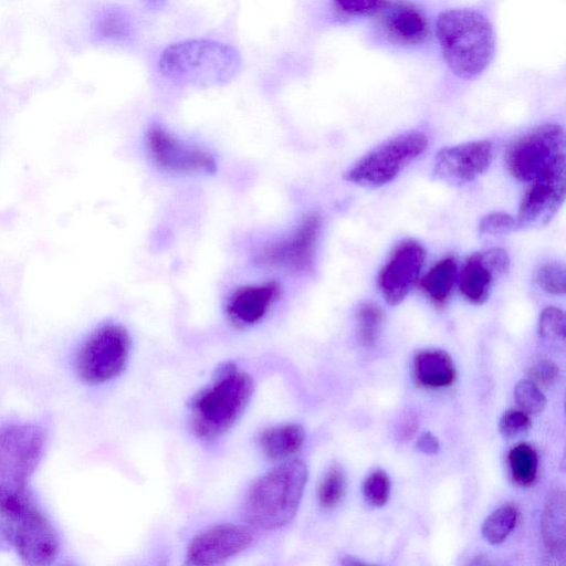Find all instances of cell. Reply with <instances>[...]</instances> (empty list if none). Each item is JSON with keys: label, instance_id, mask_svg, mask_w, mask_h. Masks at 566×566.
I'll list each match as a JSON object with an SVG mask.
<instances>
[{"label": "cell", "instance_id": "11", "mask_svg": "<svg viewBox=\"0 0 566 566\" xmlns=\"http://www.w3.org/2000/svg\"><path fill=\"white\" fill-rule=\"evenodd\" d=\"M252 527L242 524H218L198 533L186 553L188 565L221 564L245 551L253 542Z\"/></svg>", "mask_w": 566, "mask_h": 566}, {"label": "cell", "instance_id": "21", "mask_svg": "<svg viewBox=\"0 0 566 566\" xmlns=\"http://www.w3.org/2000/svg\"><path fill=\"white\" fill-rule=\"evenodd\" d=\"M542 535L546 551L557 557L565 555V496L556 490L549 493L542 515Z\"/></svg>", "mask_w": 566, "mask_h": 566}, {"label": "cell", "instance_id": "37", "mask_svg": "<svg viewBox=\"0 0 566 566\" xmlns=\"http://www.w3.org/2000/svg\"><path fill=\"white\" fill-rule=\"evenodd\" d=\"M418 429L417 418L412 416L405 417L398 427V438L400 440H409Z\"/></svg>", "mask_w": 566, "mask_h": 566}, {"label": "cell", "instance_id": "15", "mask_svg": "<svg viewBox=\"0 0 566 566\" xmlns=\"http://www.w3.org/2000/svg\"><path fill=\"white\" fill-rule=\"evenodd\" d=\"M374 15L382 35L392 43L417 45L429 36L426 13L409 0H382Z\"/></svg>", "mask_w": 566, "mask_h": 566}, {"label": "cell", "instance_id": "34", "mask_svg": "<svg viewBox=\"0 0 566 566\" xmlns=\"http://www.w3.org/2000/svg\"><path fill=\"white\" fill-rule=\"evenodd\" d=\"M382 0H332L335 11L346 18L374 14Z\"/></svg>", "mask_w": 566, "mask_h": 566}, {"label": "cell", "instance_id": "7", "mask_svg": "<svg viewBox=\"0 0 566 566\" xmlns=\"http://www.w3.org/2000/svg\"><path fill=\"white\" fill-rule=\"evenodd\" d=\"M428 147V137L417 130L400 134L375 147L356 161L345 179L364 188H379L392 181Z\"/></svg>", "mask_w": 566, "mask_h": 566}, {"label": "cell", "instance_id": "24", "mask_svg": "<svg viewBox=\"0 0 566 566\" xmlns=\"http://www.w3.org/2000/svg\"><path fill=\"white\" fill-rule=\"evenodd\" d=\"M347 480L344 469L333 464L323 476L317 488V501L322 509L336 507L346 494Z\"/></svg>", "mask_w": 566, "mask_h": 566}, {"label": "cell", "instance_id": "32", "mask_svg": "<svg viewBox=\"0 0 566 566\" xmlns=\"http://www.w3.org/2000/svg\"><path fill=\"white\" fill-rule=\"evenodd\" d=\"M532 426V420L527 413L521 409L506 410L500 421L499 430L505 438H513L527 431Z\"/></svg>", "mask_w": 566, "mask_h": 566}, {"label": "cell", "instance_id": "6", "mask_svg": "<svg viewBox=\"0 0 566 566\" xmlns=\"http://www.w3.org/2000/svg\"><path fill=\"white\" fill-rule=\"evenodd\" d=\"M505 161L509 172L527 185L566 178L563 127L543 124L532 128L509 147Z\"/></svg>", "mask_w": 566, "mask_h": 566}, {"label": "cell", "instance_id": "12", "mask_svg": "<svg viewBox=\"0 0 566 566\" xmlns=\"http://www.w3.org/2000/svg\"><path fill=\"white\" fill-rule=\"evenodd\" d=\"M147 146L156 165L171 174H209L216 171L212 155L185 144L161 126L155 124L147 132Z\"/></svg>", "mask_w": 566, "mask_h": 566}, {"label": "cell", "instance_id": "14", "mask_svg": "<svg viewBox=\"0 0 566 566\" xmlns=\"http://www.w3.org/2000/svg\"><path fill=\"white\" fill-rule=\"evenodd\" d=\"M426 250L416 240L399 242L378 274V287L389 305H398L419 279Z\"/></svg>", "mask_w": 566, "mask_h": 566}, {"label": "cell", "instance_id": "13", "mask_svg": "<svg viewBox=\"0 0 566 566\" xmlns=\"http://www.w3.org/2000/svg\"><path fill=\"white\" fill-rule=\"evenodd\" d=\"M492 154L493 145L486 139L442 148L434 158L432 176L450 186H463L489 169Z\"/></svg>", "mask_w": 566, "mask_h": 566}, {"label": "cell", "instance_id": "27", "mask_svg": "<svg viewBox=\"0 0 566 566\" xmlns=\"http://www.w3.org/2000/svg\"><path fill=\"white\" fill-rule=\"evenodd\" d=\"M514 398L518 408L528 416L541 413L546 406V397L541 388L530 379L520 380L514 387Z\"/></svg>", "mask_w": 566, "mask_h": 566}, {"label": "cell", "instance_id": "22", "mask_svg": "<svg viewBox=\"0 0 566 566\" xmlns=\"http://www.w3.org/2000/svg\"><path fill=\"white\" fill-rule=\"evenodd\" d=\"M457 276V262L448 256L437 262L420 280V289L439 307L448 302Z\"/></svg>", "mask_w": 566, "mask_h": 566}, {"label": "cell", "instance_id": "18", "mask_svg": "<svg viewBox=\"0 0 566 566\" xmlns=\"http://www.w3.org/2000/svg\"><path fill=\"white\" fill-rule=\"evenodd\" d=\"M280 294L281 285L276 281L237 287L226 301V315L238 327L254 325L266 315Z\"/></svg>", "mask_w": 566, "mask_h": 566}, {"label": "cell", "instance_id": "4", "mask_svg": "<svg viewBox=\"0 0 566 566\" xmlns=\"http://www.w3.org/2000/svg\"><path fill=\"white\" fill-rule=\"evenodd\" d=\"M46 433L35 423L0 430V515L8 517L33 500L29 486L43 455Z\"/></svg>", "mask_w": 566, "mask_h": 566}, {"label": "cell", "instance_id": "35", "mask_svg": "<svg viewBox=\"0 0 566 566\" xmlns=\"http://www.w3.org/2000/svg\"><path fill=\"white\" fill-rule=\"evenodd\" d=\"M417 448L426 454H436L439 451V441L430 431L421 433L417 439Z\"/></svg>", "mask_w": 566, "mask_h": 566}, {"label": "cell", "instance_id": "1", "mask_svg": "<svg viewBox=\"0 0 566 566\" xmlns=\"http://www.w3.org/2000/svg\"><path fill=\"white\" fill-rule=\"evenodd\" d=\"M307 476V465L301 459L285 460L261 475L242 503L247 525L273 531L290 523L300 507Z\"/></svg>", "mask_w": 566, "mask_h": 566}, {"label": "cell", "instance_id": "9", "mask_svg": "<svg viewBox=\"0 0 566 566\" xmlns=\"http://www.w3.org/2000/svg\"><path fill=\"white\" fill-rule=\"evenodd\" d=\"M13 549L30 566H46L55 562L60 553L59 535L40 509L32 501L9 517Z\"/></svg>", "mask_w": 566, "mask_h": 566}, {"label": "cell", "instance_id": "25", "mask_svg": "<svg viewBox=\"0 0 566 566\" xmlns=\"http://www.w3.org/2000/svg\"><path fill=\"white\" fill-rule=\"evenodd\" d=\"M517 511L514 506H501L483 522L482 535L492 545L503 543L516 525Z\"/></svg>", "mask_w": 566, "mask_h": 566}, {"label": "cell", "instance_id": "17", "mask_svg": "<svg viewBox=\"0 0 566 566\" xmlns=\"http://www.w3.org/2000/svg\"><path fill=\"white\" fill-rule=\"evenodd\" d=\"M565 193L566 178L528 184L517 211V229L547 224L563 206Z\"/></svg>", "mask_w": 566, "mask_h": 566}, {"label": "cell", "instance_id": "29", "mask_svg": "<svg viewBox=\"0 0 566 566\" xmlns=\"http://www.w3.org/2000/svg\"><path fill=\"white\" fill-rule=\"evenodd\" d=\"M366 501L376 507L386 504L390 495V479L382 470L370 473L363 486Z\"/></svg>", "mask_w": 566, "mask_h": 566}, {"label": "cell", "instance_id": "20", "mask_svg": "<svg viewBox=\"0 0 566 566\" xmlns=\"http://www.w3.org/2000/svg\"><path fill=\"white\" fill-rule=\"evenodd\" d=\"M305 430L298 423H283L263 430L259 446L263 455L270 461H285L303 446Z\"/></svg>", "mask_w": 566, "mask_h": 566}, {"label": "cell", "instance_id": "26", "mask_svg": "<svg viewBox=\"0 0 566 566\" xmlns=\"http://www.w3.org/2000/svg\"><path fill=\"white\" fill-rule=\"evenodd\" d=\"M357 337L363 346H371L379 336L384 313L375 303H364L356 312Z\"/></svg>", "mask_w": 566, "mask_h": 566}, {"label": "cell", "instance_id": "3", "mask_svg": "<svg viewBox=\"0 0 566 566\" xmlns=\"http://www.w3.org/2000/svg\"><path fill=\"white\" fill-rule=\"evenodd\" d=\"M254 384L250 375L234 364H224L213 381L196 394L190 402V427L205 441L229 431L251 400Z\"/></svg>", "mask_w": 566, "mask_h": 566}, {"label": "cell", "instance_id": "2", "mask_svg": "<svg viewBox=\"0 0 566 566\" xmlns=\"http://www.w3.org/2000/svg\"><path fill=\"white\" fill-rule=\"evenodd\" d=\"M436 33L446 64L461 78L479 76L494 56L492 25L478 11L454 9L442 12L437 20Z\"/></svg>", "mask_w": 566, "mask_h": 566}, {"label": "cell", "instance_id": "31", "mask_svg": "<svg viewBox=\"0 0 566 566\" xmlns=\"http://www.w3.org/2000/svg\"><path fill=\"white\" fill-rule=\"evenodd\" d=\"M517 230L516 219L506 212L485 214L479 223V232L484 235L505 234Z\"/></svg>", "mask_w": 566, "mask_h": 566}, {"label": "cell", "instance_id": "19", "mask_svg": "<svg viewBox=\"0 0 566 566\" xmlns=\"http://www.w3.org/2000/svg\"><path fill=\"white\" fill-rule=\"evenodd\" d=\"M413 373L418 384L427 388L452 385L457 369L451 356L442 349H423L415 355Z\"/></svg>", "mask_w": 566, "mask_h": 566}, {"label": "cell", "instance_id": "30", "mask_svg": "<svg viewBox=\"0 0 566 566\" xmlns=\"http://www.w3.org/2000/svg\"><path fill=\"white\" fill-rule=\"evenodd\" d=\"M538 334L548 340H563L565 338V316L563 311L555 306L545 307L539 316Z\"/></svg>", "mask_w": 566, "mask_h": 566}, {"label": "cell", "instance_id": "38", "mask_svg": "<svg viewBox=\"0 0 566 566\" xmlns=\"http://www.w3.org/2000/svg\"><path fill=\"white\" fill-rule=\"evenodd\" d=\"M143 4L151 11L161 10L166 6L167 0H140Z\"/></svg>", "mask_w": 566, "mask_h": 566}, {"label": "cell", "instance_id": "16", "mask_svg": "<svg viewBox=\"0 0 566 566\" xmlns=\"http://www.w3.org/2000/svg\"><path fill=\"white\" fill-rule=\"evenodd\" d=\"M509 265L510 258L501 248L471 254L461 273L462 296L475 305L484 303L490 296L493 283L507 272Z\"/></svg>", "mask_w": 566, "mask_h": 566}, {"label": "cell", "instance_id": "10", "mask_svg": "<svg viewBox=\"0 0 566 566\" xmlns=\"http://www.w3.org/2000/svg\"><path fill=\"white\" fill-rule=\"evenodd\" d=\"M321 230V216L308 213L287 235L265 245L256 262L266 268L305 273L313 266Z\"/></svg>", "mask_w": 566, "mask_h": 566}, {"label": "cell", "instance_id": "5", "mask_svg": "<svg viewBox=\"0 0 566 566\" xmlns=\"http://www.w3.org/2000/svg\"><path fill=\"white\" fill-rule=\"evenodd\" d=\"M160 73L175 82L213 86L231 81L241 69L239 51L226 43L192 39L168 45L159 56Z\"/></svg>", "mask_w": 566, "mask_h": 566}, {"label": "cell", "instance_id": "33", "mask_svg": "<svg viewBox=\"0 0 566 566\" xmlns=\"http://www.w3.org/2000/svg\"><path fill=\"white\" fill-rule=\"evenodd\" d=\"M530 380L541 387H551L559 378L558 366L549 358H537L528 368Z\"/></svg>", "mask_w": 566, "mask_h": 566}, {"label": "cell", "instance_id": "28", "mask_svg": "<svg viewBox=\"0 0 566 566\" xmlns=\"http://www.w3.org/2000/svg\"><path fill=\"white\" fill-rule=\"evenodd\" d=\"M565 268L557 261L542 264L534 274L535 282L545 292L562 295L566 290Z\"/></svg>", "mask_w": 566, "mask_h": 566}, {"label": "cell", "instance_id": "39", "mask_svg": "<svg viewBox=\"0 0 566 566\" xmlns=\"http://www.w3.org/2000/svg\"><path fill=\"white\" fill-rule=\"evenodd\" d=\"M343 564L345 565H364L365 563L363 560L356 559L352 556L344 557Z\"/></svg>", "mask_w": 566, "mask_h": 566}, {"label": "cell", "instance_id": "36", "mask_svg": "<svg viewBox=\"0 0 566 566\" xmlns=\"http://www.w3.org/2000/svg\"><path fill=\"white\" fill-rule=\"evenodd\" d=\"M13 549V536L10 524L2 516L0 518V553Z\"/></svg>", "mask_w": 566, "mask_h": 566}, {"label": "cell", "instance_id": "8", "mask_svg": "<svg viewBox=\"0 0 566 566\" xmlns=\"http://www.w3.org/2000/svg\"><path fill=\"white\" fill-rule=\"evenodd\" d=\"M130 347V336L124 326L103 325L95 329L78 349V376L91 385L103 384L117 377L126 367Z\"/></svg>", "mask_w": 566, "mask_h": 566}, {"label": "cell", "instance_id": "23", "mask_svg": "<svg viewBox=\"0 0 566 566\" xmlns=\"http://www.w3.org/2000/svg\"><path fill=\"white\" fill-rule=\"evenodd\" d=\"M507 459L515 483L521 486L532 485L538 468L536 451L527 443H520L510 450Z\"/></svg>", "mask_w": 566, "mask_h": 566}]
</instances>
